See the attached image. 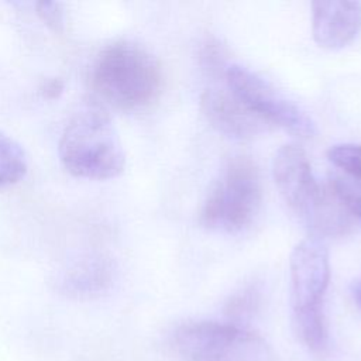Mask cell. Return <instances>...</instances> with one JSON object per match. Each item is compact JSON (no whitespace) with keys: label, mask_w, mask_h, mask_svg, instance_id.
<instances>
[{"label":"cell","mask_w":361,"mask_h":361,"mask_svg":"<svg viewBox=\"0 0 361 361\" xmlns=\"http://www.w3.org/2000/svg\"><path fill=\"white\" fill-rule=\"evenodd\" d=\"M92 85L109 106L137 111L157 100L162 87V72L157 58L133 41H116L97 55Z\"/></svg>","instance_id":"obj_1"},{"label":"cell","mask_w":361,"mask_h":361,"mask_svg":"<svg viewBox=\"0 0 361 361\" xmlns=\"http://www.w3.org/2000/svg\"><path fill=\"white\" fill-rule=\"evenodd\" d=\"M59 158L68 172L86 179H111L126 166V154L110 116L102 107H85L66 124Z\"/></svg>","instance_id":"obj_2"},{"label":"cell","mask_w":361,"mask_h":361,"mask_svg":"<svg viewBox=\"0 0 361 361\" xmlns=\"http://www.w3.org/2000/svg\"><path fill=\"white\" fill-rule=\"evenodd\" d=\"M172 345L185 361H275L264 337L233 323L182 324L173 331Z\"/></svg>","instance_id":"obj_3"},{"label":"cell","mask_w":361,"mask_h":361,"mask_svg":"<svg viewBox=\"0 0 361 361\" xmlns=\"http://www.w3.org/2000/svg\"><path fill=\"white\" fill-rule=\"evenodd\" d=\"M261 204V179L257 165L244 155L233 157L210 189L202 221L210 228L240 231L254 220Z\"/></svg>","instance_id":"obj_4"},{"label":"cell","mask_w":361,"mask_h":361,"mask_svg":"<svg viewBox=\"0 0 361 361\" xmlns=\"http://www.w3.org/2000/svg\"><path fill=\"white\" fill-rule=\"evenodd\" d=\"M224 78L228 90L269 126L275 124L299 138L314 135V123L306 111L255 72L241 65H230Z\"/></svg>","instance_id":"obj_5"},{"label":"cell","mask_w":361,"mask_h":361,"mask_svg":"<svg viewBox=\"0 0 361 361\" xmlns=\"http://www.w3.org/2000/svg\"><path fill=\"white\" fill-rule=\"evenodd\" d=\"M275 183L286 204L309 224L320 206L326 188L313 176L305 151L295 145H282L272 162Z\"/></svg>","instance_id":"obj_6"},{"label":"cell","mask_w":361,"mask_h":361,"mask_svg":"<svg viewBox=\"0 0 361 361\" xmlns=\"http://www.w3.org/2000/svg\"><path fill=\"white\" fill-rule=\"evenodd\" d=\"M290 302L293 313L323 309L330 282V262L326 245L316 237L295 245L289 261Z\"/></svg>","instance_id":"obj_7"},{"label":"cell","mask_w":361,"mask_h":361,"mask_svg":"<svg viewBox=\"0 0 361 361\" xmlns=\"http://www.w3.org/2000/svg\"><path fill=\"white\" fill-rule=\"evenodd\" d=\"M200 109L219 133L235 140H251L269 128L267 121L252 113L228 89H206L200 97Z\"/></svg>","instance_id":"obj_8"},{"label":"cell","mask_w":361,"mask_h":361,"mask_svg":"<svg viewBox=\"0 0 361 361\" xmlns=\"http://www.w3.org/2000/svg\"><path fill=\"white\" fill-rule=\"evenodd\" d=\"M361 30V3L317 0L312 3V32L322 48L340 49Z\"/></svg>","instance_id":"obj_9"},{"label":"cell","mask_w":361,"mask_h":361,"mask_svg":"<svg viewBox=\"0 0 361 361\" xmlns=\"http://www.w3.org/2000/svg\"><path fill=\"white\" fill-rule=\"evenodd\" d=\"M293 327L299 340L316 354H323L329 347V331L324 309L293 313Z\"/></svg>","instance_id":"obj_10"},{"label":"cell","mask_w":361,"mask_h":361,"mask_svg":"<svg viewBox=\"0 0 361 361\" xmlns=\"http://www.w3.org/2000/svg\"><path fill=\"white\" fill-rule=\"evenodd\" d=\"M28 169L23 147L10 135L0 131V189L21 180Z\"/></svg>","instance_id":"obj_11"},{"label":"cell","mask_w":361,"mask_h":361,"mask_svg":"<svg viewBox=\"0 0 361 361\" xmlns=\"http://www.w3.org/2000/svg\"><path fill=\"white\" fill-rule=\"evenodd\" d=\"M327 157L341 173L361 180V144H336L330 147Z\"/></svg>","instance_id":"obj_12"},{"label":"cell","mask_w":361,"mask_h":361,"mask_svg":"<svg viewBox=\"0 0 361 361\" xmlns=\"http://www.w3.org/2000/svg\"><path fill=\"white\" fill-rule=\"evenodd\" d=\"M329 186L345 209L361 219V180L336 172L331 175Z\"/></svg>","instance_id":"obj_13"},{"label":"cell","mask_w":361,"mask_h":361,"mask_svg":"<svg viewBox=\"0 0 361 361\" xmlns=\"http://www.w3.org/2000/svg\"><path fill=\"white\" fill-rule=\"evenodd\" d=\"M259 306V292L255 286L245 288L230 298L226 305V313L230 319L244 320L254 314Z\"/></svg>","instance_id":"obj_14"},{"label":"cell","mask_w":361,"mask_h":361,"mask_svg":"<svg viewBox=\"0 0 361 361\" xmlns=\"http://www.w3.org/2000/svg\"><path fill=\"white\" fill-rule=\"evenodd\" d=\"M226 49L224 47L213 37H209L203 41L200 48V61L203 68L210 75H219L226 73L227 65H226Z\"/></svg>","instance_id":"obj_15"},{"label":"cell","mask_w":361,"mask_h":361,"mask_svg":"<svg viewBox=\"0 0 361 361\" xmlns=\"http://www.w3.org/2000/svg\"><path fill=\"white\" fill-rule=\"evenodd\" d=\"M37 13L41 20L55 31H61L63 27V11L59 3H38Z\"/></svg>","instance_id":"obj_16"},{"label":"cell","mask_w":361,"mask_h":361,"mask_svg":"<svg viewBox=\"0 0 361 361\" xmlns=\"http://www.w3.org/2000/svg\"><path fill=\"white\" fill-rule=\"evenodd\" d=\"M358 299H360V303H361V289H360V292H358Z\"/></svg>","instance_id":"obj_17"}]
</instances>
